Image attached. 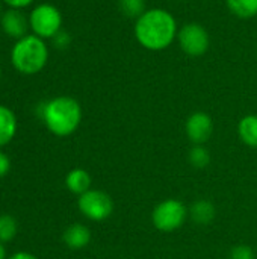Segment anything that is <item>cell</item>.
<instances>
[{
    "instance_id": "1",
    "label": "cell",
    "mask_w": 257,
    "mask_h": 259,
    "mask_svg": "<svg viewBox=\"0 0 257 259\" xmlns=\"http://www.w3.org/2000/svg\"><path fill=\"white\" fill-rule=\"evenodd\" d=\"M176 18L162 8L147 9L135 23V38L147 50L161 52L168 49L177 38Z\"/></svg>"
},
{
    "instance_id": "2",
    "label": "cell",
    "mask_w": 257,
    "mask_h": 259,
    "mask_svg": "<svg viewBox=\"0 0 257 259\" xmlns=\"http://www.w3.org/2000/svg\"><path fill=\"white\" fill-rule=\"evenodd\" d=\"M41 118L56 137H68L77 131L82 121V108L70 96H58L41 108Z\"/></svg>"
},
{
    "instance_id": "3",
    "label": "cell",
    "mask_w": 257,
    "mask_h": 259,
    "mask_svg": "<svg viewBox=\"0 0 257 259\" xmlns=\"http://www.w3.org/2000/svg\"><path fill=\"white\" fill-rule=\"evenodd\" d=\"M48 59V49L42 38L36 35H26L17 39L12 47L11 61L17 71L23 74L39 73Z\"/></svg>"
},
{
    "instance_id": "4",
    "label": "cell",
    "mask_w": 257,
    "mask_h": 259,
    "mask_svg": "<svg viewBox=\"0 0 257 259\" xmlns=\"http://www.w3.org/2000/svg\"><path fill=\"white\" fill-rule=\"evenodd\" d=\"M188 215V209L183 202L177 199H167L155 206L151 212L153 226L161 232H173L179 229Z\"/></svg>"
},
{
    "instance_id": "5",
    "label": "cell",
    "mask_w": 257,
    "mask_h": 259,
    "mask_svg": "<svg viewBox=\"0 0 257 259\" xmlns=\"http://www.w3.org/2000/svg\"><path fill=\"white\" fill-rule=\"evenodd\" d=\"M29 24L32 27L33 35L45 39L53 38L61 32L62 27V15L59 9L53 5L42 3L38 5L29 17Z\"/></svg>"
},
{
    "instance_id": "6",
    "label": "cell",
    "mask_w": 257,
    "mask_h": 259,
    "mask_svg": "<svg viewBox=\"0 0 257 259\" xmlns=\"http://www.w3.org/2000/svg\"><path fill=\"white\" fill-rule=\"evenodd\" d=\"M79 211L91 222H103L111 217L114 211V202L109 194L100 190H89L79 196Z\"/></svg>"
},
{
    "instance_id": "7",
    "label": "cell",
    "mask_w": 257,
    "mask_h": 259,
    "mask_svg": "<svg viewBox=\"0 0 257 259\" xmlns=\"http://www.w3.org/2000/svg\"><path fill=\"white\" fill-rule=\"evenodd\" d=\"M177 41L180 49L188 56H203L209 49V33L198 23H188L177 32Z\"/></svg>"
},
{
    "instance_id": "8",
    "label": "cell",
    "mask_w": 257,
    "mask_h": 259,
    "mask_svg": "<svg viewBox=\"0 0 257 259\" xmlns=\"http://www.w3.org/2000/svg\"><path fill=\"white\" fill-rule=\"evenodd\" d=\"M185 132L194 146H203L206 141H209L214 132V121L209 114L197 111L188 117L185 123Z\"/></svg>"
},
{
    "instance_id": "9",
    "label": "cell",
    "mask_w": 257,
    "mask_h": 259,
    "mask_svg": "<svg viewBox=\"0 0 257 259\" xmlns=\"http://www.w3.org/2000/svg\"><path fill=\"white\" fill-rule=\"evenodd\" d=\"M2 29L6 35H9L11 38H23L27 35V27L30 26L26 15L15 8H9L8 11H5L2 14Z\"/></svg>"
},
{
    "instance_id": "10",
    "label": "cell",
    "mask_w": 257,
    "mask_h": 259,
    "mask_svg": "<svg viewBox=\"0 0 257 259\" xmlns=\"http://www.w3.org/2000/svg\"><path fill=\"white\" fill-rule=\"evenodd\" d=\"M62 240L65 246L71 250H82L91 241V231L80 223H74L64 231Z\"/></svg>"
},
{
    "instance_id": "11",
    "label": "cell",
    "mask_w": 257,
    "mask_h": 259,
    "mask_svg": "<svg viewBox=\"0 0 257 259\" xmlns=\"http://www.w3.org/2000/svg\"><path fill=\"white\" fill-rule=\"evenodd\" d=\"M188 214L191 215L192 222L198 226H208L215 220L217 209L212 202L206 199H200L192 203V206L188 209Z\"/></svg>"
},
{
    "instance_id": "12",
    "label": "cell",
    "mask_w": 257,
    "mask_h": 259,
    "mask_svg": "<svg viewBox=\"0 0 257 259\" xmlns=\"http://www.w3.org/2000/svg\"><path fill=\"white\" fill-rule=\"evenodd\" d=\"M91 176L83 168H73L65 176V187L73 194L82 196L83 193L91 190Z\"/></svg>"
},
{
    "instance_id": "13",
    "label": "cell",
    "mask_w": 257,
    "mask_h": 259,
    "mask_svg": "<svg viewBox=\"0 0 257 259\" xmlns=\"http://www.w3.org/2000/svg\"><path fill=\"white\" fill-rule=\"evenodd\" d=\"M17 134L15 114L5 105H0V147L9 144Z\"/></svg>"
},
{
    "instance_id": "14",
    "label": "cell",
    "mask_w": 257,
    "mask_h": 259,
    "mask_svg": "<svg viewBox=\"0 0 257 259\" xmlns=\"http://www.w3.org/2000/svg\"><path fill=\"white\" fill-rule=\"evenodd\" d=\"M238 135L244 144L257 149V115L248 114L241 118L238 124Z\"/></svg>"
},
{
    "instance_id": "15",
    "label": "cell",
    "mask_w": 257,
    "mask_h": 259,
    "mask_svg": "<svg viewBox=\"0 0 257 259\" xmlns=\"http://www.w3.org/2000/svg\"><path fill=\"white\" fill-rule=\"evenodd\" d=\"M229 11L239 18H253L257 15V0H226Z\"/></svg>"
},
{
    "instance_id": "16",
    "label": "cell",
    "mask_w": 257,
    "mask_h": 259,
    "mask_svg": "<svg viewBox=\"0 0 257 259\" xmlns=\"http://www.w3.org/2000/svg\"><path fill=\"white\" fill-rule=\"evenodd\" d=\"M18 232V223L17 220L9 215L3 214L0 215V243H9L15 238Z\"/></svg>"
},
{
    "instance_id": "17",
    "label": "cell",
    "mask_w": 257,
    "mask_h": 259,
    "mask_svg": "<svg viewBox=\"0 0 257 259\" xmlns=\"http://www.w3.org/2000/svg\"><path fill=\"white\" fill-rule=\"evenodd\" d=\"M120 11L130 18H139L145 11V0H118Z\"/></svg>"
},
{
    "instance_id": "18",
    "label": "cell",
    "mask_w": 257,
    "mask_h": 259,
    "mask_svg": "<svg viewBox=\"0 0 257 259\" xmlns=\"http://www.w3.org/2000/svg\"><path fill=\"white\" fill-rule=\"evenodd\" d=\"M188 159H189L191 165L195 168H204L211 164V155H209L208 149L203 146H194L189 150Z\"/></svg>"
},
{
    "instance_id": "19",
    "label": "cell",
    "mask_w": 257,
    "mask_h": 259,
    "mask_svg": "<svg viewBox=\"0 0 257 259\" xmlns=\"http://www.w3.org/2000/svg\"><path fill=\"white\" fill-rule=\"evenodd\" d=\"M230 259H254V252L247 244L235 246L230 252Z\"/></svg>"
},
{
    "instance_id": "20",
    "label": "cell",
    "mask_w": 257,
    "mask_h": 259,
    "mask_svg": "<svg viewBox=\"0 0 257 259\" xmlns=\"http://www.w3.org/2000/svg\"><path fill=\"white\" fill-rule=\"evenodd\" d=\"M53 41H55V46H56L58 49H65V47L70 44L71 38H70V35H68L67 32H62V30H61L58 35L53 36Z\"/></svg>"
},
{
    "instance_id": "21",
    "label": "cell",
    "mask_w": 257,
    "mask_h": 259,
    "mask_svg": "<svg viewBox=\"0 0 257 259\" xmlns=\"http://www.w3.org/2000/svg\"><path fill=\"white\" fill-rule=\"evenodd\" d=\"M11 170V159L9 156L0 150V178H5Z\"/></svg>"
},
{
    "instance_id": "22",
    "label": "cell",
    "mask_w": 257,
    "mask_h": 259,
    "mask_svg": "<svg viewBox=\"0 0 257 259\" xmlns=\"http://www.w3.org/2000/svg\"><path fill=\"white\" fill-rule=\"evenodd\" d=\"M9 8H15V9H21L29 6L33 0H3Z\"/></svg>"
},
{
    "instance_id": "23",
    "label": "cell",
    "mask_w": 257,
    "mask_h": 259,
    "mask_svg": "<svg viewBox=\"0 0 257 259\" xmlns=\"http://www.w3.org/2000/svg\"><path fill=\"white\" fill-rule=\"evenodd\" d=\"M8 259H38L35 255L29 253V252H17L12 256H9Z\"/></svg>"
},
{
    "instance_id": "24",
    "label": "cell",
    "mask_w": 257,
    "mask_h": 259,
    "mask_svg": "<svg viewBox=\"0 0 257 259\" xmlns=\"http://www.w3.org/2000/svg\"><path fill=\"white\" fill-rule=\"evenodd\" d=\"M0 259H6V250L3 247V243H0Z\"/></svg>"
},
{
    "instance_id": "25",
    "label": "cell",
    "mask_w": 257,
    "mask_h": 259,
    "mask_svg": "<svg viewBox=\"0 0 257 259\" xmlns=\"http://www.w3.org/2000/svg\"><path fill=\"white\" fill-rule=\"evenodd\" d=\"M0 11H2V3H0Z\"/></svg>"
},
{
    "instance_id": "26",
    "label": "cell",
    "mask_w": 257,
    "mask_h": 259,
    "mask_svg": "<svg viewBox=\"0 0 257 259\" xmlns=\"http://www.w3.org/2000/svg\"><path fill=\"white\" fill-rule=\"evenodd\" d=\"M0 76H2V70H0Z\"/></svg>"
}]
</instances>
